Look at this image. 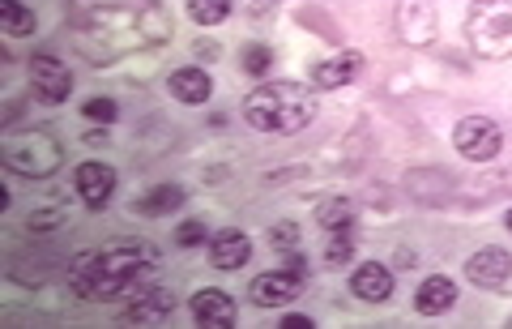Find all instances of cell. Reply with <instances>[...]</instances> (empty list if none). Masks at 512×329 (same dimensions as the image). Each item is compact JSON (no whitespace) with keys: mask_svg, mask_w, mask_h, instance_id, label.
<instances>
[{"mask_svg":"<svg viewBox=\"0 0 512 329\" xmlns=\"http://www.w3.org/2000/svg\"><path fill=\"white\" fill-rule=\"evenodd\" d=\"M158 257L146 244H111L99 253H82L73 261L69 282L82 300H120V295H137L154 282Z\"/></svg>","mask_w":512,"mask_h":329,"instance_id":"cell-1","label":"cell"},{"mask_svg":"<svg viewBox=\"0 0 512 329\" xmlns=\"http://www.w3.org/2000/svg\"><path fill=\"white\" fill-rule=\"evenodd\" d=\"M316 116V94L303 82H261L244 99V120L256 133H299Z\"/></svg>","mask_w":512,"mask_h":329,"instance_id":"cell-2","label":"cell"},{"mask_svg":"<svg viewBox=\"0 0 512 329\" xmlns=\"http://www.w3.org/2000/svg\"><path fill=\"white\" fill-rule=\"evenodd\" d=\"M466 39L483 60H512V0H474Z\"/></svg>","mask_w":512,"mask_h":329,"instance_id":"cell-3","label":"cell"},{"mask_svg":"<svg viewBox=\"0 0 512 329\" xmlns=\"http://www.w3.org/2000/svg\"><path fill=\"white\" fill-rule=\"evenodd\" d=\"M5 163L22 176H52V171L64 163V150L60 141L47 133V129H30V133H13L5 137Z\"/></svg>","mask_w":512,"mask_h":329,"instance_id":"cell-4","label":"cell"},{"mask_svg":"<svg viewBox=\"0 0 512 329\" xmlns=\"http://www.w3.org/2000/svg\"><path fill=\"white\" fill-rule=\"evenodd\" d=\"M453 146L461 159L491 163L495 154L504 150V133H500V124L487 116H466V120H457V129H453Z\"/></svg>","mask_w":512,"mask_h":329,"instance_id":"cell-5","label":"cell"},{"mask_svg":"<svg viewBox=\"0 0 512 329\" xmlns=\"http://www.w3.org/2000/svg\"><path fill=\"white\" fill-rule=\"evenodd\" d=\"M303 270H269V274H256L252 278V287H248V295H252V304H261V308H286L295 300V295L303 291Z\"/></svg>","mask_w":512,"mask_h":329,"instance_id":"cell-6","label":"cell"},{"mask_svg":"<svg viewBox=\"0 0 512 329\" xmlns=\"http://www.w3.org/2000/svg\"><path fill=\"white\" fill-rule=\"evenodd\" d=\"M30 82H35L43 103H64L69 99V90H73V69L64 65V60L39 52L35 60H30Z\"/></svg>","mask_w":512,"mask_h":329,"instance_id":"cell-7","label":"cell"},{"mask_svg":"<svg viewBox=\"0 0 512 329\" xmlns=\"http://www.w3.org/2000/svg\"><path fill=\"white\" fill-rule=\"evenodd\" d=\"M397 35L410 47L436 39V0H402L397 5Z\"/></svg>","mask_w":512,"mask_h":329,"instance_id":"cell-8","label":"cell"},{"mask_svg":"<svg viewBox=\"0 0 512 329\" xmlns=\"http://www.w3.org/2000/svg\"><path fill=\"white\" fill-rule=\"evenodd\" d=\"M171 308H175V295L167 287H158V282H150V287H141L137 295H128L124 321L128 325H163V321H171Z\"/></svg>","mask_w":512,"mask_h":329,"instance_id":"cell-9","label":"cell"},{"mask_svg":"<svg viewBox=\"0 0 512 329\" xmlns=\"http://www.w3.org/2000/svg\"><path fill=\"white\" fill-rule=\"evenodd\" d=\"M466 274H470L474 287L500 291V287H508V278H512V253L508 248H478V253L466 261Z\"/></svg>","mask_w":512,"mask_h":329,"instance_id":"cell-10","label":"cell"},{"mask_svg":"<svg viewBox=\"0 0 512 329\" xmlns=\"http://www.w3.org/2000/svg\"><path fill=\"white\" fill-rule=\"evenodd\" d=\"M73 184H77V197H82L90 210H103L111 201V193H116V171L107 163H82Z\"/></svg>","mask_w":512,"mask_h":329,"instance_id":"cell-11","label":"cell"},{"mask_svg":"<svg viewBox=\"0 0 512 329\" xmlns=\"http://www.w3.org/2000/svg\"><path fill=\"white\" fill-rule=\"evenodd\" d=\"M192 321L205 325V329H231L235 325V300L227 291H197L192 295Z\"/></svg>","mask_w":512,"mask_h":329,"instance_id":"cell-12","label":"cell"},{"mask_svg":"<svg viewBox=\"0 0 512 329\" xmlns=\"http://www.w3.org/2000/svg\"><path fill=\"white\" fill-rule=\"evenodd\" d=\"M350 291L359 295V300L367 304H384L393 295V274H389V265H380V261H363L355 274H350Z\"/></svg>","mask_w":512,"mask_h":329,"instance_id":"cell-13","label":"cell"},{"mask_svg":"<svg viewBox=\"0 0 512 329\" xmlns=\"http://www.w3.org/2000/svg\"><path fill=\"white\" fill-rule=\"evenodd\" d=\"M359 69H363V56L359 52H342L333 60H320V65L312 69V86L316 90H338L346 82H355Z\"/></svg>","mask_w":512,"mask_h":329,"instance_id":"cell-14","label":"cell"},{"mask_svg":"<svg viewBox=\"0 0 512 329\" xmlns=\"http://www.w3.org/2000/svg\"><path fill=\"white\" fill-rule=\"evenodd\" d=\"M453 304H457V282H453V278H444V274L423 278L419 295H414V308H419L423 317H440V312H448Z\"/></svg>","mask_w":512,"mask_h":329,"instance_id":"cell-15","label":"cell"},{"mask_svg":"<svg viewBox=\"0 0 512 329\" xmlns=\"http://www.w3.org/2000/svg\"><path fill=\"white\" fill-rule=\"evenodd\" d=\"M171 94L180 103H188V107H201V103H210V94H214V82H210V73L205 69H175L171 73Z\"/></svg>","mask_w":512,"mask_h":329,"instance_id":"cell-16","label":"cell"},{"mask_svg":"<svg viewBox=\"0 0 512 329\" xmlns=\"http://www.w3.org/2000/svg\"><path fill=\"white\" fill-rule=\"evenodd\" d=\"M248 257H252V244L244 231H222L210 240V261L218 270H239V265H248Z\"/></svg>","mask_w":512,"mask_h":329,"instance_id":"cell-17","label":"cell"},{"mask_svg":"<svg viewBox=\"0 0 512 329\" xmlns=\"http://www.w3.org/2000/svg\"><path fill=\"white\" fill-rule=\"evenodd\" d=\"M180 206H184V188L180 184H158L141 201H133V210L146 214V218H167V214H175Z\"/></svg>","mask_w":512,"mask_h":329,"instance_id":"cell-18","label":"cell"},{"mask_svg":"<svg viewBox=\"0 0 512 329\" xmlns=\"http://www.w3.org/2000/svg\"><path fill=\"white\" fill-rule=\"evenodd\" d=\"M0 26H5V35L22 39V35L35 30V13H30L22 0H0Z\"/></svg>","mask_w":512,"mask_h":329,"instance_id":"cell-19","label":"cell"},{"mask_svg":"<svg viewBox=\"0 0 512 329\" xmlns=\"http://www.w3.org/2000/svg\"><path fill=\"white\" fill-rule=\"evenodd\" d=\"M316 218H320V227H329V231H342V227H350V223H355V201H346V197H333V201H325V206L316 210Z\"/></svg>","mask_w":512,"mask_h":329,"instance_id":"cell-20","label":"cell"},{"mask_svg":"<svg viewBox=\"0 0 512 329\" xmlns=\"http://www.w3.org/2000/svg\"><path fill=\"white\" fill-rule=\"evenodd\" d=\"M188 18L197 26H218L231 18V0H188Z\"/></svg>","mask_w":512,"mask_h":329,"instance_id":"cell-21","label":"cell"},{"mask_svg":"<svg viewBox=\"0 0 512 329\" xmlns=\"http://www.w3.org/2000/svg\"><path fill=\"white\" fill-rule=\"evenodd\" d=\"M350 257H355V227H342L329 235V248H325V261L329 265H346Z\"/></svg>","mask_w":512,"mask_h":329,"instance_id":"cell-22","label":"cell"},{"mask_svg":"<svg viewBox=\"0 0 512 329\" xmlns=\"http://www.w3.org/2000/svg\"><path fill=\"white\" fill-rule=\"evenodd\" d=\"M239 65H244L252 77H269V73H274V52L261 47V43H248L244 56H239Z\"/></svg>","mask_w":512,"mask_h":329,"instance_id":"cell-23","label":"cell"},{"mask_svg":"<svg viewBox=\"0 0 512 329\" xmlns=\"http://www.w3.org/2000/svg\"><path fill=\"white\" fill-rule=\"evenodd\" d=\"M205 240H210V235H205V223H180L175 227V244L180 248H197Z\"/></svg>","mask_w":512,"mask_h":329,"instance_id":"cell-24","label":"cell"},{"mask_svg":"<svg viewBox=\"0 0 512 329\" xmlns=\"http://www.w3.org/2000/svg\"><path fill=\"white\" fill-rule=\"evenodd\" d=\"M82 112H86L90 120H103V124H111V120H116V103H111V99H90V103L82 107Z\"/></svg>","mask_w":512,"mask_h":329,"instance_id":"cell-25","label":"cell"},{"mask_svg":"<svg viewBox=\"0 0 512 329\" xmlns=\"http://www.w3.org/2000/svg\"><path fill=\"white\" fill-rule=\"evenodd\" d=\"M269 235H274V244H278V248H295V235H299V227H295V223H282V227H274Z\"/></svg>","mask_w":512,"mask_h":329,"instance_id":"cell-26","label":"cell"},{"mask_svg":"<svg viewBox=\"0 0 512 329\" xmlns=\"http://www.w3.org/2000/svg\"><path fill=\"white\" fill-rule=\"evenodd\" d=\"M282 329H312V317H299V312H291V317H282Z\"/></svg>","mask_w":512,"mask_h":329,"instance_id":"cell-27","label":"cell"},{"mask_svg":"<svg viewBox=\"0 0 512 329\" xmlns=\"http://www.w3.org/2000/svg\"><path fill=\"white\" fill-rule=\"evenodd\" d=\"M504 227H508V231H512V210H508V218H504Z\"/></svg>","mask_w":512,"mask_h":329,"instance_id":"cell-28","label":"cell"}]
</instances>
